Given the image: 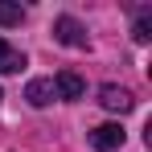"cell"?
<instances>
[{
  "label": "cell",
  "instance_id": "1",
  "mask_svg": "<svg viewBox=\"0 0 152 152\" xmlns=\"http://www.w3.org/2000/svg\"><path fill=\"white\" fill-rule=\"evenodd\" d=\"M53 37L62 41V45H70V50H86V25L78 21V17H58L53 21Z\"/></svg>",
  "mask_w": 152,
  "mask_h": 152
},
{
  "label": "cell",
  "instance_id": "2",
  "mask_svg": "<svg viewBox=\"0 0 152 152\" xmlns=\"http://www.w3.org/2000/svg\"><path fill=\"white\" fill-rule=\"evenodd\" d=\"M99 103L107 107V111H115V115H127V111L136 107V95H132L127 86H115V82H107V86H99Z\"/></svg>",
  "mask_w": 152,
  "mask_h": 152
},
{
  "label": "cell",
  "instance_id": "3",
  "mask_svg": "<svg viewBox=\"0 0 152 152\" xmlns=\"http://www.w3.org/2000/svg\"><path fill=\"white\" fill-rule=\"evenodd\" d=\"M124 140H127V132L119 124H99V127H91V144L99 152H115V148H124Z\"/></svg>",
  "mask_w": 152,
  "mask_h": 152
},
{
  "label": "cell",
  "instance_id": "4",
  "mask_svg": "<svg viewBox=\"0 0 152 152\" xmlns=\"http://www.w3.org/2000/svg\"><path fill=\"white\" fill-rule=\"evenodd\" d=\"M53 91H58V99H82L86 95V82L74 70H62V74H53Z\"/></svg>",
  "mask_w": 152,
  "mask_h": 152
},
{
  "label": "cell",
  "instance_id": "5",
  "mask_svg": "<svg viewBox=\"0 0 152 152\" xmlns=\"http://www.w3.org/2000/svg\"><path fill=\"white\" fill-rule=\"evenodd\" d=\"M25 99L33 103V107H50L53 99H58V91H53V78H33L25 86Z\"/></svg>",
  "mask_w": 152,
  "mask_h": 152
},
{
  "label": "cell",
  "instance_id": "6",
  "mask_svg": "<svg viewBox=\"0 0 152 152\" xmlns=\"http://www.w3.org/2000/svg\"><path fill=\"white\" fill-rule=\"evenodd\" d=\"M17 70H25V53L0 37V74H17Z\"/></svg>",
  "mask_w": 152,
  "mask_h": 152
},
{
  "label": "cell",
  "instance_id": "7",
  "mask_svg": "<svg viewBox=\"0 0 152 152\" xmlns=\"http://www.w3.org/2000/svg\"><path fill=\"white\" fill-rule=\"evenodd\" d=\"M25 21V8L17 0H0V25H21Z\"/></svg>",
  "mask_w": 152,
  "mask_h": 152
},
{
  "label": "cell",
  "instance_id": "8",
  "mask_svg": "<svg viewBox=\"0 0 152 152\" xmlns=\"http://www.w3.org/2000/svg\"><path fill=\"white\" fill-rule=\"evenodd\" d=\"M132 33H136V41H148V37H152V17H148V12L136 17V29H132Z\"/></svg>",
  "mask_w": 152,
  "mask_h": 152
},
{
  "label": "cell",
  "instance_id": "9",
  "mask_svg": "<svg viewBox=\"0 0 152 152\" xmlns=\"http://www.w3.org/2000/svg\"><path fill=\"white\" fill-rule=\"evenodd\" d=\"M0 99H4V95H0Z\"/></svg>",
  "mask_w": 152,
  "mask_h": 152
}]
</instances>
